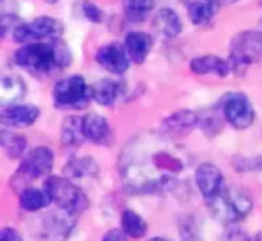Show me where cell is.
Instances as JSON below:
<instances>
[{"instance_id":"cell-1","label":"cell","mask_w":262,"mask_h":241,"mask_svg":"<svg viewBox=\"0 0 262 241\" xmlns=\"http://www.w3.org/2000/svg\"><path fill=\"white\" fill-rule=\"evenodd\" d=\"M158 132L134 138L121 152L120 175L124 185L138 194L172 191L186 169L183 149Z\"/></svg>"},{"instance_id":"cell-2","label":"cell","mask_w":262,"mask_h":241,"mask_svg":"<svg viewBox=\"0 0 262 241\" xmlns=\"http://www.w3.org/2000/svg\"><path fill=\"white\" fill-rule=\"evenodd\" d=\"M14 62L34 77H48L71 63V52L61 38L49 40V43L31 42L15 51Z\"/></svg>"},{"instance_id":"cell-3","label":"cell","mask_w":262,"mask_h":241,"mask_svg":"<svg viewBox=\"0 0 262 241\" xmlns=\"http://www.w3.org/2000/svg\"><path fill=\"white\" fill-rule=\"evenodd\" d=\"M206 206L218 222L236 225L252 212L253 202L247 192L226 185V188L213 200L207 202Z\"/></svg>"},{"instance_id":"cell-4","label":"cell","mask_w":262,"mask_h":241,"mask_svg":"<svg viewBox=\"0 0 262 241\" xmlns=\"http://www.w3.org/2000/svg\"><path fill=\"white\" fill-rule=\"evenodd\" d=\"M54 166V152L46 146H37L31 149L21 160L18 169L9 180V186L14 192L20 194L31 186L34 180L51 174Z\"/></svg>"},{"instance_id":"cell-5","label":"cell","mask_w":262,"mask_h":241,"mask_svg":"<svg viewBox=\"0 0 262 241\" xmlns=\"http://www.w3.org/2000/svg\"><path fill=\"white\" fill-rule=\"evenodd\" d=\"M43 189L48 192L51 203H55L61 212L74 218H78L89 206L88 195L69 178L49 177L46 178Z\"/></svg>"},{"instance_id":"cell-6","label":"cell","mask_w":262,"mask_h":241,"mask_svg":"<svg viewBox=\"0 0 262 241\" xmlns=\"http://www.w3.org/2000/svg\"><path fill=\"white\" fill-rule=\"evenodd\" d=\"M52 98L58 109H83L92 98V88L81 75H71L55 83Z\"/></svg>"},{"instance_id":"cell-7","label":"cell","mask_w":262,"mask_h":241,"mask_svg":"<svg viewBox=\"0 0 262 241\" xmlns=\"http://www.w3.org/2000/svg\"><path fill=\"white\" fill-rule=\"evenodd\" d=\"M262 60V32L243 31L232 38L229 62L233 69L247 68Z\"/></svg>"},{"instance_id":"cell-8","label":"cell","mask_w":262,"mask_h":241,"mask_svg":"<svg viewBox=\"0 0 262 241\" xmlns=\"http://www.w3.org/2000/svg\"><path fill=\"white\" fill-rule=\"evenodd\" d=\"M63 34V25L57 18L52 17H38L28 23H21L12 38L18 43H31V42H43V40H55Z\"/></svg>"},{"instance_id":"cell-9","label":"cell","mask_w":262,"mask_h":241,"mask_svg":"<svg viewBox=\"0 0 262 241\" xmlns=\"http://www.w3.org/2000/svg\"><path fill=\"white\" fill-rule=\"evenodd\" d=\"M224 118L236 129H247L255 120V109L250 100L239 92L227 94L221 102Z\"/></svg>"},{"instance_id":"cell-10","label":"cell","mask_w":262,"mask_h":241,"mask_svg":"<svg viewBox=\"0 0 262 241\" xmlns=\"http://www.w3.org/2000/svg\"><path fill=\"white\" fill-rule=\"evenodd\" d=\"M198 123H200V117L196 112L190 109H183L163 120L160 126V134L169 140L177 142L187 137L198 126Z\"/></svg>"},{"instance_id":"cell-11","label":"cell","mask_w":262,"mask_h":241,"mask_svg":"<svg viewBox=\"0 0 262 241\" xmlns=\"http://www.w3.org/2000/svg\"><path fill=\"white\" fill-rule=\"evenodd\" d=\"M195 182H196L200 194L203 195L204 203L213 200L227 185L221 169L215 166L213 163H201L196 168Z\"/></svg>"},{"instance_id":"cell-12","label":"cell","mask_w":262,"mask_h":241,"mask_svg":"<svg viewBox=\"0 0 262 241\" xmlns=\"http://www.w3.org/2000/svg\"><path fill=\"white\" fill-rule=\"evenodd\" d=\"M95 60L111 74L121 75L129 69L130 65V57L127 54V49L123 43L120 42H111L103 45L97 54Z\"/></svg>"},{"instance_id":"cell-13","label":"cell","mask_w":262,"mask_h":241,"mask_svg":"<svg viewBox=\"0 0 262 241\" xmlns=\"http://www.w3.org/2000/svg\"><path fill=\"white\" fill-rule=\"evenodd\" d=\"M40 117V109L34 105H9L0 112L2 123L11 128L31 126Z\"/></svg>"},{"instance_id":"cell-14","label":"cell","mask_w":262,"mask_h":241,"mask_svg":"<svg viewBox=\"0 0 262 241\" xmlns=\"http://www.w3.org/2000/svg\"><path fill=\"white\" fill-rule=\"evenodd\" d=\"M83 132L86 140L94 145H106L111 140V126L107 120L94 112L83 117Z\"/></svg>"},{"instance_id":"cell-15","label":"cell","mask_w":262,"mask_h":241,"mask_svg":"<svg viewBox=\"0 0 262 241\" xmlns=\"http://www.w3.org/2000/svg\"><path fill=\"white\" fill-rule=\"evenodd\" d=\"M190 71L198 75L215 74L218 77H227L232 72V65L229 60H223L218 55H201L190 62Z\"/></svg>"},{"instance_id":"cell-16","label":"cell","mask_w":262,"mask_h":241,"mask_svg":"<svg viewBox=\"0 0 262 241\" xmlns=\"http://www.w3.org/2000/svg\"><path fill=\"white\" fill-rule=\"evenodd\" d=\"M152 37L146 32H129L124 46L134 63H143L152 51Z\"/></svg>"},{"instance_id":"cell-17","label":"cell","mask_w":262,"mask_h":241,"mask_svg":"<svg viewBox=\"0 0 262 241\" xmlns=\"http://www.w3.org/2000/svg\"><path fill=\"white\" fill-rule=\"evenodd\" d=\"M154 26L166 38H175V37H178L181 34V29H183L180 15L173 9H170V8H161L155 14V17H154Z\"/></svg>"},{"instance_id":"cell-18","label":"cell","mask_w":262,"mask_h":241,"mask_svg":"<svg viewBox=\"0 0 262 241\" xmlns=\"http://www.w3.org/2000/svg\"><path fill=\"white\" fill-rule=\"evenodd\" d=\"M123 94H124V86L115 80L104 78L101 82H97L92 86V98L103 106L115 105L117 100L121 98Z\"/></svg>"},{"instance_id":"cell-19","label":"cell","mask_w":262,"mask_h":241,"mask_svg":"<svg viewBox=\"0 0 262 241\" xmlns=\"http://www.w3.org/2000/svg\"><path fill=\"white\" fill-rule=\"evenodd\" d=\"M183 2L187 5L189 18L195 25L209 23L215 17L220 8V3L216 0H183Z\"/></svg>"},{"instance_id":"cell-20","label":"cell","mask_w":262,"mask_h":241,"mask_svg":"<svg viewBox=\"0 0 262 241\" xmlns=\"http://www.w3.org/2000/svg\"><path fill=\"white\" fill-rule=\"evenodd\" d=\"M60 140L66 148H77L86 142L83 132V118L80 117H68L60 131Z\"/></svg>"},{"instance_id":"cell-21","label":"cell","mask_w":262,"mask_h":241,"mask_svg":"<svg viewBox=\"0 0 262 241\" xmlns=\"http://www.w3.org/2000/svg\"><path fill=\"white\" fill-rule=\"evenodd\" d=\"M20 197V208L26 212H37L46 208L51 203V198L45 189L37 188H26L18 194Z\"/></svg>"},{"instance_id":"cell-22","label":"cell","mask_w":262,"mask_h":241,"mask_svg":"<svg viewBox=\"0 0 262 241\" xmlns=\"http://www.w3.org/2000/svg\"><path fill=\"white\" fill-rule=\"evenodd\" d=\"M121 229L126 232L127 237L132 238H143L147 232V223L141 215H138L132 209H124L121 212Z\"/></svg>"},{"instance_id":"cell-23","label":"cell","mask_w":262,"mask_h":241,"mask_svg":"<svg viewBox=\"0 0 262 241\" xmlns=\"http://www.w3.org/2000/svg\"><path fill=\"white\" fill-rule=\"evenodd\" d=\"M155 6V0H123L124 15L132 23H141Z\"/></svg>"},{"instance_id":"cell-24","label":"cell","mask_w":262,"mask_h":241,"mask_svg":"<svg viewBox=\"0 0 262 241\" xmlns=\"http://www.w3.org/2000/svg\"><path fill=\"white\" fill-rule=\"evenodd\" d=\"M64 174L71 178H83V177H95L98 174V166L97 163L86 157V158H75L71 160L66 168Z\"/></svg>"},{"instance_id":"cell-25","label":"cell","mask_w":262,"mask_h":241,"mask_svg":"<svg viewBox=\"0 0 262 241\" xmlns=\"http://www.w3.org/2000/svg\"><path fill=\"white\" fill-rule=\"evenodd\" d=\"M25 85L21 83V80L18 77H3L0 82V95H2V103H14L18 98H21V95L25 94Z\"/></svg>"},{"instance_id":"cell-26","label":"cell","mask_w":262,"mask_h":241,"mask_svg":"<svg viewBox=\"0 0 262 241\" xmlns=\"http://www.w3.org/2000/svg\"><path fill=\"white\" fill-rule=\"evenodd\" d=\"M200 117V123L198 126L201 128V131L207 135V137H213L220 132V129L223 128V118H224V114H223V109L220 108L218 109H209V111H204L201 114H198ZM226 120V118H224Z\"/></svg>"},{"instance_id":"cell-27","label":"cell","mask_w":262,"mask_h":241,"mask_svg":"<svg viewBox=\"0 0 262 241\" xmlns=\"http://www.w3.org/2000/svg\"><path fill=\"white\" fill-rule=\"evenodd\" d=\"M2 148L5 151V154L8 155V158L14 160V158H18L25 154V149H26V138L23 135H18V134H14V132H8V131H3L2 132Z\"/></svg>"},{"instance_id":"cell-28","label":"cell","mask_w":262,"mask_h":241,"mask_svg":"<svg viewBox=\"0 0 262 241\" xmlns=\"http://www.w3.org/2000/svg\"><path fill=\"white\" fill-rule=\"evenodd\" d=\"M83 12H84L86 18L91 20L92 23H100L103 20V11L100 9V6H97L92 2L83 3Z\"/></svg>"},{"instance_id":"cell-29","label":"cell","mask_w":262,"mask_h":241,"mask_svg":"<svg viewBox=\"0 0 262 241\" xmlns=\"http://www.w3.org/2000/svg\"><path fill=\"white\" fill-rule=\"evenodd\" d=\"M221 241H252V237L246 231H243L236 226H232L223 234Z\"/></svg>"},{"instance_id":"cell-30","label":"cell","mask_w":262,"mask_h":241,"mask_svg":"<svg viewBox=\"0 0 262 241\" xmlns=\"http://www.w3.org/2000/svg\"><path fill=\"white\" fill-rule=\"evenodd\" d=\"M0 241H23L21 235L14 228H3L0 231Z\"/></svg>"},{"instance_id":"cell-31","label":"cell","mask_w":262,"mask_h":241,"mask_svg":"<svg viewBox=\"0 0 262 241\" xmlns=\"http://www.w3.org/2000/svg\"><path fill=\"white\" fill-rule=\"evenodd\" d=\"M101 241H129L127 235L123 229H111L104 234Z\"/></svg>"},{"instance_id":"cell-32","label":"cell","mask_w":262,"mask_h":241,"mask_svg":"<svg viewBox=\"0 0 262 241\" xmlns=\"http://www.w3.org/2000/svg\"><path fill=\"white\" fill-rule=\"evenodd\" d=\"M218 3H220V6L221 5H230V3H235V2H238V0H216Z\"/></svg>"},{"instance_id":"cell-33","label":"cell","mask_w":262,"mask_h":241,"mask_svg":"<svg viewBox=\"0 0 262 241\" xmlns=\"http://www.w3.org/2000/svg\"><path fill=\"white\" fill-rule=\"evenodd\" d=\"M252 241H262V232L256 234V235H253V237H252Z\"/></svg>"},{"instance_id":"cell-34","label":"cell","mask_w":262,"mask_h":241,"mask_svg":"<svg viewBox=\"0 0 262 241\" xmlns=\"http://www.w3.org/2000/svg\"><path fill=\"white\" fill-rule=\"evenodd\" d=\"M149 241H169V240H166V238H160V237H155V238H150Z\"/></svg>"},{"instance_id":"cell-35","label":"cell","mask_w":262,"mask_h":241,"mask_svg":"<svg viewBox=\"0 0 262 241\" xmlns=\"http://www.w3.org/2000/svg\"><path fill=\"white\" fill-rule=\"evenodd\" d=\"M48 3H55V2H58V0H46Z\"/></svg>"}]
</instances>
